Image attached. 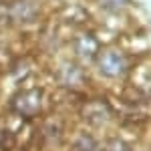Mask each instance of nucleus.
<instances>
[{
	"mask_svg": "<svg viewBox=\"0 0 151 151\" xmlns=\"http://www.w3.org/2000/svg\"><path fill=\"white\" fill-rule=\"evenodd\" d=\"M101 67H103V70L107 75H115V73L121 70V60H119L115 55H107V57L103 58V63H101Z\"/></svg>",
	"mask_w": 151,
	"mask_h": 151,
	"instance_id": "obj_1",
	"label": "nucleus"
}]
</instances>
